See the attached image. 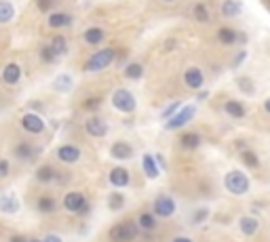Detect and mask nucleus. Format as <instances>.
Returning <instances> with one entry per match:
<instances>
[{
	"instance_id": "nucleus-1",
	"label": "nucleus",
	"mask_w": 270,
	"mask_h": 242,
	"mask_svg": "<svg viewBox=\"0 0 270 242\" xmlns=\"http://www.w3.org/2000/svg\"><path fill=\"white\" fill-rule=\"evenodd\" d=\"M249 186H251V181H249V177L243 173V170H228L226 173V177H224V188L228 190L230 194H234V196H243V194H247L249 192Z\"/></svg>"
},
{
	"instance_id": "nucleus-2",
	"label": "nucleus",
	"mask_w": 270,
	"mask_h": 242,
	"mask_svg": "<svg viewBox=\"0 0 270 242\" xmlns=\"http://www.w3.org/2000/svg\"><path fill=\"white\" fill-rule=\"evenodd\" d=\"M114 57H116V51L114 49H102V51H97L95 55L89 57V61L84 63V72H102V70H106L108 65H112Z\"/></svg>"
},
{
	"instance_id": "nucleus-3",
	"label": "nucleus",
	"mask_w": 270,
	"mask_h": 242,
	"mask_svg": "<svg viewBox=\"0 0 270 242\" xmlns=\"http://www.w3.org/2000/svg\"><path fill=\"white\" fill-rule=\"evenodd\" d=\"M139 225H135L133 221H123V223H116L114 227L110 230V240L112 242H131L137 238Z\"/></svg>"
},
{
	"instance_id": "nucleus-4",
	"label": "nucleus",
	"mask_w": 270,
	"mask_h": 242,
	"mask_svg": "<svg viewBox=\"0 0 270 242\" xmlns=\"http://www.w3.org/2000/svg\"><path fill=\"white\" fill-rule=\"evenodd\" d=\"M112 106H114L118 112H123V114H133L135 108H137V101H135V97H133L131 91L116 89L114 95H112Z\"/></svg>"
},
{
	"instance_id": "nucleus-5",
	"label": "nucleus",
	"mask_w": 270,
	"mask_h": 242,
	"mask_svg": "<svg viewBox=\"0 0 270 242\" xmlns=\"http://www.w3.org/2000/svg\"><path fill=\"white\" fill-rule=\"evenodd\" d=\"M194 114H196V106H182V108L177 110L175 116L167 120L165 129H167V131H177V129H182V126H186V124L194 118Z\"/></svg>"
},
{
	"instance_id": "nucleus-6",
	"label": "nucleus",
	"mask_w": 270,
	"mask_h": 242,
	"mask_svg": "<svg viewBox=\"0 0 270 242\" xmlns=\"http://www.w3.org/2000/svg\"><path fill=\"white\" fill-rule=\"evenodd\" d=\"M175 209H177V204H175V200L171 196H167V194H161L159 198L154 200V206H152V211H154V217H173L175 215Z\"/></svg>"
},
{
	"instance_id": "nucleus-7",
	"label": "nucleus",
	"mask_w": 270,
	"mask_h": 242,
	"mask_svg": "<svg viewBox=\"0 0 270 242\" xmlns=\"http://www.w3.org/2000/svg\"><path fill=\"white\" fill-rule=\"evenodd\" d=\"M64 206L70 211V213H84L87 211V200L80 192H68L64 196Z\"/></svg>"
},
{
	"instance_id": "nucleus-8",
	"label": "nucleus",
	"mask_w": 270,
	"mask_h": 242,
	"mask_svg": "<svg viewBox=\"0 0 270 242\" xmlns=\"http://www.w3.org/2000/svg\"><path fill=\"white\" fill-rule=\"evenodd\" d=\"M184 82H186V87L188 89H194V91H198L205 84V74H203V70L201 67H196V65H192V67H188L186 72H184Z\"/></svg>"
},
{
	"instance_id": "nucleus-9",
	"label": "nucleus",
	"mask_w": 270,
	"mask_h": 242,
	"mask_svg": "<svg viewBox=\"0 0 270 242\" xmlns=\"http://www.w3.org/2000/svg\"><path fill=\"white\" fill-rule=\"evenodd\" d=\"M21 126L27 133L40 135L42 131H45V120H42L40 116H36V114H25V116L21 118Z\"/></svg>"
},
{
	"instance_id": "nucleus-10",
	"label": "nucleus",
	"mask_w": 270,
	"mask_h": 242,
	"mask_svg": "<svg viewBox=\"0 0 270 242\" xmlns=\"http://www.w3.org/2000/svg\"><path fill=\"white\" fill-rule=\"evenodd\" d=\"M224 112L234 120H243L247 116V108L243 101H238V99H228V101L224 103Z\"/></svg>"
},
{
	"instance_id": "nucleus-11",
	"label": "nucleus",
	"mask_w": 270,
	"mask_h": 242,
	"mask_svg": "<svg viewBox=\"0 0 270 242\" xmlns=\"http://www.w3.org/2000/svg\"><path fill=\"white\" fill-rule=\"evenodd\" d=\"M129 181H131V175H129V170H127L125 166H114V168L110 170V183L114 188L129 186Z\"/></svg>"
},
{
	"instance_id": "nucleus-12",
	"label": "nucleus",
	"mask_w": 270,
	"mask_h": 242,
	"mask_svg": "<svg viewBox=\"0 0 270 242\" xmlns=\"http://www.w3.org/2000/svg\"><path fill=\"white\" fill-rule=\"evenodd\" d=\"M84 131H87L91 137H104L108 133V124L102 118L91 116L87 122H84Z\"/></svg>"
},
{
	"instance_id": "nucleus-13",
	"label": "nucleus",
	"mask_w": 270,
	"mask_h": 242,
	"mask_svg": "<svg viewBox=\"0 0 270 242\" xmlns=\"http://www.w3.org/2000/svg\"><path fill=\"white\" fill-rule=\"evenodd\" d=\"M19 211V200L15 194H3L0 196V213H7V215H15V213Z\"/></svg>"
},
{
	"instance_id": "nucleus-14",
	"label": "nucleus",
	"mask_w": 270,
	"mask_h": 242,
	"mask_svg": "<svg viewBox=\"0 0 270 242\" xmlns=\"http://www.w3.org/2000/svg\"><path fill=\"white\" fill-rule=\"evenodd\" d=\"M57 158L66 164H74L80 160V150L76 146H59L57 150Z\"/></svg>"
},
{
	"instance_id": "nucleus-15",
	"label": "nucleus",
	"mask_w": 270,
	"mask_h": 242,
	"mask_svg": "<svg viewBox=\"0 0 270 242\" xmlns=\"http://www.w3.org/2000/svg\"><path fill=\"white\" fill-rule=\"evenodd\" d=\"M141 168H144V175L148 179H156L161 175V168L156 164V158L152 154H144V158H141Z\"/></svg>"
},
{
	"instance_id": "nucleus-16",
	"label": "nucleus",
	"mask_w": 270,
	"mask_h": 242,
	"mask_svg": "<svg viewBox=\"0 0 270 242\" xmlns=\"http://www.w3.org/2000/svg\"><path fill=\"white\" fill-rule=\"evenodd\" d=\"M218 40H220V45H224V47H232V45H236V40H238V32L230 25H224V27L218 30Z\"/></svg>"
},
{
	"instance_id": "nucleus-17",
	"label": "nucleus",
	"mask_w": 270,
	"mask_h": 242,
	"mask_svg": "<svg viewBox=\"0 0 270 242\" xmlns=\"http://www.w3.org/2000/svg\"><path fill=\"white\" fill-rule=\"evenodd\" d=\"M110 154L114 156L116 160H129L131 156H133V148H131L129 144H125V141H118V144L112 146Z\"/></svg>"
},
{
	"instance_id": "nucleus-18",
	"label": "nucleus",
	"mask_w": 270,
	"mask_h": 242,
	"mask_svg": "<svg viewBox=\"0 0 270 242\" xmlns=\"http://www.w3.org/2000/svg\"><path fill=\"white\" fill-rule=\"evenodd\" d=\"M3 80L7 82V84H17L19 80H21V67L17 65V63H9L5 70H3Z\"/></svg>"
},
{
	"instance_id": "nucleus-19",
	"label": "nucleus",
	"mask_w": 270,
	"mask_h": 242,
	"mask_svg": "<svg viewBox=\"0 0 270 242\" xmlns=\"http://www.w3.org/2000/svg\"><path fill=\"white\" fill-rule=\"evenodd\" d=\"M220 11H222L224 17H238L241 11H243V5H241L238 0H224Z\"/></svg>"
},
{
	"instance_id": "nucleus-20",
	"label": "nucleus",
	"mask_w": 270,
	"mask_h": 242,
	"mask_svg": "<svg viewBox=\"0 0 270 242\" xmlns=\"http://www.w3.org/2000/svg\"><path fill=\"white\" fill-rule=\"evenodd\" d=\"M238 227H241V232H243L245 236H253L255 232L260 230V221L255 219V217H249V215H245V217H241V221H238Z\"/></svg>"
},
{
	"instance_id": "nucleus-21",
	"label": "nucleus",
	"mask_w": 270,
	"mask_h": 242,
	"mask_svg": "<svg viewBox=\"0 0 270 242\" xmlns=\"http://www.w3.org/2000/svg\"><path fill=\"white\" fill-rule=\"evenodd\" d=\"M179 144H182V148L184 150H196L198 146H201V135L198 133H184L182 137H179Z\"/></svg>"
},
{
	"instance_id": "nucleus-22",
	"label": "nucleus",
	"mask_w": 270,
	"mask_h": 242,
	"mask_svg": "<svg viewBox=\"0 0 270 242\" xmlns=\"http://www.w3.org/2000/svg\"><path fill=\"white\" fill-rule=\"evenodd\" d=\"M192 15H194V19H196L198 23H207V21L211 19V13H209V9H207L205 3H196V5L192 7Z\"/></svg>"
},
{
	"instance_id": "nucleus-23",
	"label": "nucleus",
	"mask_w": 270,
	"mask_h": 242,
	"mask_svg": "<svg viewBox=\"0 0 270 242\" xmlns=\"http://www.w3.org/2000/svg\"><path fill=\"white\" fill-rule=\"evenodd\" d=\"M141 76H144V65H141L139 61H131L129 65L125 67V78H129V80H139Z\"/></svg>"
},
{
	"instance_id": "nucleus-24",
	"label": "nucleus",
	"mask_w": 270,
	"mask_h": 242,
	"mask_svg": "<svg viewBox=\"0 0 270 242\" xmlns=\"http://www.w3.org/2000/svg\"><path fill=\"white\" fill-rule=\"evenodd\" d=\"M15 17V7L9 0H0V23H9Z\"/></svg>"
},
{
	"instance_id": "nucleus-25",
	"label": "nucleus",
	"mask_w": 270,
	"mask_h": 242,
	"mask_svg": "<svg viewBox=\"0 0 270 242\" xmlns=\"http://www.w3.org/2000/svg\"><path fill=\"white\" fill-rule=\"evenodd\" d=\"M72 23V17L68 15V13H53V15H49V25L51 27H66Z\"/></svg>"
},
{
	"instance_id": "nucleus-26",
	"label": "nucleus",
	"mask_w": 270,
	"mask_h": 242,
	"mask_svg": "<svg viewBox=\"0 0 270 242\" xmlns=\"http://www.w3.org/2000/svg\"><path fill=\"white\" fill-rule=\"evenodd\" d=\"M241 160L245 162V166L249 168H258L260 166V158H258V154H255L253 150L245 148V150H241Z\"/></svg>"
},
{
	"instance_id": "nucleus-27",
	"label": "nucleus",
	"mask_w": 270,
	"mask_h": 242,
	"mask_svg": "<svg viewBox=\"0 0 270 242\" xmlns=\"http://www.w3.org/2000/svg\"><path fill=\"white\" fill-rule=\"evenodd\" d=\"M49 47L53 49L55 57H62V55L68 53V40H66L64 36H53V40H51V45H49Z\"/></svg>"
},
{
	"instance_id": "nucleus-28",
	"label": "nucleus",
	"mask_w": 270,
	"mask_h": 242,
	"mask_svg": "<svg viewBox=\"0 0 270 242\" xmlns=\"http://www.w3.org/2000/svg\"><path fill=\"white\" fill-rule=\"evenodd\" d=\"M53 177H55V168L53 166H49V164L38 166V170H36V181L38 183H49V181H53Z\"/></svg>"
},
{
	"instance_id": "nucleus-29",
	"label": "nucleus",
	"mask_w": 270,
	"mask_h": 242,
	"mask_svg": "<svg viewBox=\"0 0 270 242\" xmlns=\"http://www.w3.org/2000/svg\"><path fill=\"white\" fill-rule=\"evenodd\" d=\"M102 40H104L102 27H89V30L84 32V42H87V45H99Z\"/></svg>"
},
{
	"instance_id": "nucleus-30",
	"label": "nucleus",
	"mask_w": 270,
	"mask_h": 242,
	"mask_svg": "<svg viewBox=\"0 0 270 242\" xmlns=\"http://www.w3.org/2000/svg\"><path fill=\"white\" fill-rule=\"evenodd\" d=\"M36 206H38V211L40 213H53L55 211V206H57V202H55V198L53 196H40L38 198V202H36Z\"/></svg>"
},
{
	"instance_id": "nucleus-31",
	"label": "nucleus",
	"mask_w": 270,
	"mask_h": 242,
	"mask_svg": "<svg viewBox=\"0 0 270 242\" xmlns=\"http://www.w3.org/2000/svg\"><path fill=\"white\" fill-rule=\"evenodd\" d=\"M236 87L245 95H255V84H253V80L249 76H238L236 78Z\"/></svg>"
},
{
	"instance_id": "nucleus-32",
	"label": "nucleus",
	"mask_w": 270,
	"mask_h": 242,
	"mask_svg": "<svg viewBox=\"0 0 270 242\" xmlns=\"http://www.w3.org/2000/svg\"><path fill=\"white\" fill-rule=\"evenodd\" d=\"M53 89L55 91H70V89H72V76H70V74L57 76L55 82H53Z\"/></svg>"
},
{
	"instance_id": "nucleus-33",
	"label": "nucleus",
	"mask_w": 270,
	"mask_h": 242,
	"mask_svg": "<svg viewBox=\"0 0 270 242\" xmlns=\"http://www.w3.org/2000/svg\"><path fill=\"white\" fill-rule=\"evenodd\" d=\"M137 225L141 227V230H154L156 217L152 215V213H141V215L137 217Z\"/></svg>"
},
{
	"instance_id": "nucleus-34",
	"label": "nucleus",
	"mask_w": 270,
	"mask_h": 242,
	"mask_svg": "<svg viewBox=\"0 0 270 242\" xmlns=\"http://www.w3.org/2000/svg\"><path fill=\"white\" fill-rule=\"evenodd\" d=\"M15 156H17L19 160H30L32 156H34V148L30 144H19L15 148Z\"/></svg>"
},
{
	"instance_id": "nucleus-35",
	"label": "nucleus",
	"mask_w": 270,
	"mask_h": 242,
	"mask_svg": "<svg viewBox=\"0 0 270 242\" xmlns=\"http://www.w3.org/2000/svg\"><path fill=\"white\" fill-rule=\"evenodd\" d=\"M108 204H110V209H112V211L123 209V206H125V196H123V194H110Z\"/></svg>"
},
{
	"instance_id": "nucleus-36",
	"label": "nucleus",
	"mask_w": 270,
	"mask_h": 242,
	"mask_svg": "<svg viewBox=\"0 0 270 242\" xmlns=\"http://www.w3.org/2000/svg\"><path fill=\"white\" fill-rule=\"evenodd\" d=\"M179 108H182V101H173L171 106H167V108H165V112L161 114V118H163V120H169V118H173L175 114H177V110H179Z\"/></svg>"
},
{
	"instance_id": "nucleus-37",
	"label": "nucleus",
	"mask_w": 270,
	"mask_h": 242,
	"mask_svg": "<svg viewBox=\"0 0 270 242\" xmlns=\"http://www.w3.org/2000/svg\"><path fill=\"white\" fill-rule=\"evenodd\" d=\"M40 57H42V61L45 63H51V61H55V53H53V49L47 45V47H42V51H40Z\"/></svg>"
},
{
	"instance_id": "nucleus-38",
	"label": "nucleus",
	"mask_w": 270,
	"mask_h": 242,
	"mask_svg": "<svg viewBox=\"0 0 270 242\" xmlns=\"http://www.w3.org/2000/svg\"><path fill=\"white\" fill-rule=\"evenodd\" d=\"M207 217H209V211H207V209H198V211L194 213L192 221H194V223H201V221H205Z\"/></svg>"
},
{
	"instance_id": "nucleus-39",
	"label": "nucleus",
	"mask_w": 270,
	"mask_h": 242,
	"mask_svg": "<svg viewBox=\"0 0 270 242\" xmlns=\"http://www.w3.org/2000/svg\"><path fill=\"white\" fill-rule=\"evenodd\" d=\"M247 59V51H238V55L234 57V61H232V67H238V65H243V61Z\"/></svg>"
},
{
	"instance_id": "nucleus-40",
	"label": "nucleus",
	"mask_w": 270,
	"mask_h": 242,
	"mask_svg": "<svg viewBox=\"0 0 270 242\" xmlns=\"http://www.w3.org/2000/svg\"><path fill=\"white\" fill-rule=\"evenodd\" d=\"M9 170H11V166H9V160L0 158V179H5V177L9 175Z\"/></svg>"
},
{
	"instance_id": "nucleus-41",
	"label": "nucleus",
	"mask_w": 270,
	"mask_h": 242,
	"mask_svg": "<svg viewBox=\"0 0 270 242\" xmlns=\"http://www.w3.org/2000/svg\"><path fill=\"white\" fill-rule=\"evenodd\" d=\"M42 242H64V240H62L57 234H47V236H45V240H42Z\"/></svg>"
},
{
	"instance_id": "nucleus-42",
	"label": "nucleus",
	"mask_w": 270,
	"mask_h": 242,
	"mask_svg": "<svg viewBox=\"0 0 270 242\" xmlns=\"http://www.w3.org/2000/svg\"><path fill=\"white\" fill-rule=\"evenodd\" d=\"M154 158H156V164H159V168H167V162H165V158H163L161 154H156Z\"/></svg>"
},
{
	"instance_id": "nucleus-43",
	"label": "nucleus",
	"mask_w": 270,
	"mask_h": 242,
	"mask_svg": "<svg viewBox=\"0 0 270 242\" xmlns=\"http://www.w3.org/2000/svg\"><path fill=\"white\" fill-rule=\"evenodd\" d=\"M49 5H51V0H38V7H40L42 11H47V9H49Z\"/></svg>"
},
{
	"instance_id": "nucleus-44",
	"label": "nucleus",
	"mask_w": 270,
	"mask_h": 242,
	"mask_svg": "<svg viewBox=\"0 0 270 242\" xmlns=\"http://www.w3.org/2000/svg\"><path fill=\"white\" fill-rule=\"evenodd\" d=\"M171 242H192L190 238H186V236H177V238H173Z\"/></svg>"
},
{
	"instance_id": "nucleus-45",
	"label": "nucleus",
	"mask_w": 270,
	"mask_h": 242,
	"mask_svg": "<svg viewBox=\"0 0 270 242\" xmlns=\"http://www.w3.org/2000/svg\"><path fill=\"white\" fill-rule=\"evenodd\" d=\"M99 103V99H91V101H87V103H84V108H95Z\"/></svg>"
},
{
	"instance_id": "nucleus-46",
	"label": "nucleus",
	"mask_w": 270,
	"mask_h": 242,
	"mask_svg": "<svg viewBox=\"0 0 270 242\" xmlns=\"http://www.w3.org/2000/svg\"><path fill=\"white\" fill-rule=\"evenodd\" d=\"M264 112L268 114V116H270V97L266 99V101H264Z\"/></svg>"
},
{
	"instance_id": "nucleus-47",
	"label": "nucleus",
	"mask_w": 270,
	"mask_h": 242,
	"mask_svg": "<svg viewBox=\"0 0 270 242\" xmlns=\"http://www.w3.org/2000/svg\"><path fill=\"white\" fill-rule=\"evenodd\" d=\"M196 97H198V101H203V99H207V97H209V93H207V91H203V93H198Z\"/></svg>"
},
{
	"instance_id": "nucleus-48",
	"label": "nucleus",
	"mask_w": 270,
	"mask_h": 242,
	"mask_svg": "<svg viewBox=\"0 0 270 242\" xmlns=\"http://www.w3.org/2000/svg\"><path fill=\"white\" fill-rule=\"evenodd\" d=\"M11 242H25V238H23V236H13Z\"/></svg>"
},
{
	"instance_id": "nucleus-49",
	"label": "nucleus",
	"mask_w": 270,
	"mask_h": 242,
	"mask_svg": "<svg viewBox=\"0 0 270 242\" xmlns=\"http://www.w3.org/2000/svg\"><path fill=\"white\" fill-rule=\"evenodd\" d=\"M264 5L268 7V11H270V0H264Z\"/></svg>"
},
{
	"instance_id": "nucleus-50",
	"label": "nucleus",
	"mask_w": 270,
	"mask_h": 242,
	"mask_svg": "<svg viewBox=\"0 0 270 242\" xmlns=\"http://www.w3.org/2000/svg\"><path fill=\"white\" fill-rule=\"evenodd\" d=\"M163 3H173V0H163Z\"/></svg>"
},
{
	"instance_id": "nucleus-51",
	"label": "nucleus",
	"mask_w": 270,
	"mask_h": 242,
	"mask_svg": "<svg viewBox=\"0 0 270 242\" xmlns=\"http://www.w3.org/2000/svg\"><path fill=\"white\" fill-rule=\"evenodd\" d=\"M30 242H42V240H30Z\"/></svg>"
}]
</instances>
